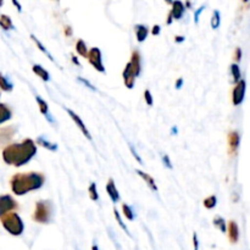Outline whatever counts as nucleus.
<instances>
[{
	"mask_svg": "<svg viewBox=\"0 0 250 250\" xmlns=\"http://www.w3.org/2000/svg\"><path fill=\"white\" fill-rule=\"evenodd\" d=\"M37 154V144L33 139L26 138L20 143H12L2 149V160L7 165L21 167L28 164Z\"/></svg>",
	"mask_w": 250,
	"mask_h": 250,
	"instance_id": "nucleus-1",
	"label": "nucleus"
},
{
	"mask_svg": "<svg viewBox=\"0 0 250 250\" xmlns=\"http://www.w3.org/2000/svg\"><path fill=\"white\" fill-rule=\"evenodd\" d=\"M45 183V176L42 172L29 171V172L15 173L10 180V188L17 197L27 194L33 190L41 189Z\"/></svg>",
	"mask_w": 250,
	"mask_h": 250,
	"instance_id": "nucleus-2",
	"label": "nucleus"
},
{
	"mask_svg": "<svg viewBox=\"0 0 250 250\" xmlns=\"http://www.w3.org/2000/svg\"><path fill=\"white\" fill-rule=\"evenodd\" d=\"M54 215V204L51 200L42 199L36 203V208H34L33 215H32V220L37 224L46 225L51 221Z\"/></svg>",
	"mask_w": 250,
	"mask_h": 250,
	"instance_id": "nucleus-3",
	"label": "nucleus"
},
{
	"mask_svg": "<svg viewBox=\"0 0 250 250\" xmlns=\"http://www.w3.org/2000/svg\"><path fill=\"white\" fill-rule=\"evenodd\" d=\"M2 227L6 232H9L11 236H21L24 231V224L22 221L21 216L17 212H9L0 217Z\"/></svg>",
	"mask_w": 250,
	"mask_h": 250,
	"instance_id": "nucleus-4",
	"label": "nucleus"
},
{
	"mask_svg": "<svg viewBox=\"0 0 250 250\" xmlns=\"http://www.w3.org/2000/svg\"><path fill=\"white\" fill-rule=\"evenodd\" d=\"M88 62L90 63L94 70H97L98 72L105 73V66L103 63V56H102V51L98 46H93L88 50Z\"/></svg>",
	"mask_w": 250,
	"mask_h": 250,
	"instance_id": "nucleus-5",
	"label": "nucleus"
},
{
	"mask_svg": "<svg viewBox=\"0 0 250 250\" xmlns=\"http://www.w3.org/2000/svg\"><path fill=\"white\" fill-rule=\"evenodd\" d=\"M19 209V203L9 194L0 195V217Z\"/></svg>",
	"mask_w": 250,
	"mask_h": 250,
	"instance_id": "nucleus-6",
	"label": "nucleus"
},
{
	"mask_svg": "<svg viewBox=\"0 0 250 250\" xmlns=\"http://www.w3.org/2000/svg\"><path fill=\"white\" fill-rule=\"evenodd\" d=\"M246 89H247V83L244 80H241L233 88L232 92V103L234 106H238L242 103L244 102V97H246Z\"/></svg>",
	"mask_w": 250,
	"mask_h": 250,
	"instance_id": "nucleus-7",
	"label": "nucleus"
},
{
	"mask_svg": "<svg viewBox=\"0 0 250 250\" xmlns=\"http://www.w3.org/2000/svg\"><path fill=\"white\" fill-rule=\"evenodd\" d=\"M66 111H67L68 116L71 117V120H72V121L75 122L76 126L78 127V129H80V131L82 132L83 134H84L85 138H87L88 141H92V134H90V132L88 131L87 126H85V124H84V122H83V120L81 119V117L78 116V115L76 114L75 111H73V110H71V109H66Z\"/></svg>",
	"mask_w": 250,
	"mask_h": 250,
	"instance_id": "nucleus-8",
	"label": "nucleus"
},
{
	"mask_svg": "<svg viewBox=\"0 0 250 250\" xmlns=\"http://www.w3.org/2000/svg\"><path fill=\"white\" fill-rule=\"evenodd\" d=\"M227 143H229V153L231 155H234L239 148V143H241V136H239L238 131H231L227 136Z\"/></svg>",
	"mask_w": 250,
	"mask_h": 250,
	"instance_id": "nucleus-9",
	"label": "nucleus"
},
{
	"mask_svg": "<svg viewBox=\"0 0 250 250\" xmlns=\"http://www.w3.org/2000/svg\"><path fill=\"white\" fill-rule=\"evenodd\" d=\"M129 66L133 71L136 78L142 73V56L138 50H133L131 54V60H129Z\"/></svg>",
	"mask_w": 250,
	"mask_h": 250,
	"instance_id": "nucleus-10",
	"label": "nucleus"
},
{
	"mask_svg": "<svg viewBox=\"0 0 250 250\" xmlns=\"http://www.w3.org/2000/svg\"><path fill=\"white\" fill-rule=\"evenodd\" d=\"M226 233L229 234V241L231 242L232 244H236L237 242L239 241V227L238 224L233 220L227 222V229Z\"/></svg>",
	"mask_w": 250,
	"mask_h": 250,
	"instance_id": "nucleus-11",
	"label": "nucleus"
},
{
	"mask_svg": "<svg viewBox=\"0 0 250 250\" xmlns=\"http://www.w3.org/2000/svg\"><path fill=\"white\" fill-rule=\"evenodd\" d=\"M122 77H124V83L128 89H133L134 84H136V76H134L133 71H132L131 66L127 62L126 67H125L124 72H122Z\"/></svg>",
	"mask_w": 250,
	"mask_h": 250,
	"instance_id": "nucleus-12",
	"label": "nucleus"
},
{
	"mask_svg": "<svg viewBox=\"0 0 250 250\" xmlns=\"http://www.w3.org/2000/svg\"><path fill=\"white\" fill-rule=\"evenodd\" d=\"M171 5H172V9L170 10V14L171 16H172V19L175 20L182 19V17L185 16V12H186L185 2L176 0V1L171 2Z\"/></svg>",
	"mask_w": 250,
	"mask_h": 250,
	"instance_id": "nucleus-13",
	"label": "nucleus"
},
{
	"mask_svg": "<svg viewBox=\"0 0 250 250\" xmlns=\"http://www.w3.org/2000/svg\"><path fill=\"white\" fill-rule=\"evenodd\" d=\"M106 193H107V195H109L110 199H111V202L114 203V204L119 203L120 199H121V197H120V192L117 190L116 185H115V181L112 180V178H109V181H107Z\"/></svg>",
	"mask_w": 250,
	"mask_h": 250,
	"instance_id": "nucleus-14",
	"label": "nucleus"
},
{
	"mask_svg": "<svg viewBox=\"0 0 250 250\" xmlns=\"http://www.w3.org/2000/svg\"><path fill=\"white\" fill-rule=\"evenodd\" d=\"M36 102H37V104H38V107H39V111H41V114L43 115V116H45V119L48 120L50 124H54V120L51 119V115H50V112H49L48 103H46L44 99H42L39 95H37V97H36Z\"/></svg>",
	"mask_w": 250,
	"mask_h": 250,
	"instance_id": "nucleus-15",
	"label": "nucleus"
},
{
	"mask_svg": "<svg viewBox=\"0 0 250 250\" xmlns=\"http://www.w3.org/2000/svg\"><path fill=\"white\" fill-rule=\"evenodd\" d=\"M134 33H136V38L137 41H138V43H143V42L148 38L149 28L146 24H136V26H134Z\"/></svg>",
	"mask_w": 250,
	"mask_h": 250,
	"instance_id": "nucleus-16",
	"label": "nucleus"
},
{
	"mask_svg": "<svg viewBox=\"0 0 250 250\" xmlns=\"http://www.w3.org/2000/svg\"><path fill=\"white\" fill-rule=\"evenodd\" d=\"M136 172L138 173L139 177H141L142 180H144V182L148 185V187L150 188L151 190H154V192H158V186H156V182H155V180L153 178V176H150L149 173L144 172V171H142V170H137Z\"/></svg>",
	"mask_w": 250,
	"mask_h": 250,
	"instance_id": "nucleus-17",
	"label": "nucleus"
},
{
	"mask_svg": "<svg viewBox=\"0 0 250 250\" xmlns=\"http://www.w3.org/2000/svg\"><path fill=\"white\" fill-rule=\"evenodd\" d=\"M32 71H33L34 75L38 76L41 80L45 81V82H49V81H50V75H49L48 71H46L45 68H44L42 65H38V63H36V65L32 66Z\"/></svg>",
	"mask_w": 250,
	"mask_h": 250,
	"instance_id": "nucleus-18",
	"label": "nucleus"
},
{
	"mask_svg": "<svg viewBox=\"0 0 250 250\" xmlns=\"http://www.w3.org/2000/svg\"><path fill=\"white\" fill-rule=\"evenodd\" d=\"M12 117V111L10 110V107L6 104H2L0 103V125H2L4 122L9 121Z\"/></svg>",
	"mask_w": 250,
	"mask_h": 250,
	"instance_id": "nucleus-19",
	"label": "nucleus"
},
{
	"mask_svg": "<svg viewBox=\"0 0 250 250\" xmlns=\"http://www.w3.org/2000/svg\"><path fill=\"white\" fill-rule=\"evenodd\" d=\"M34 143L38 144V146H43V148L48 149V150H50V151L58 150V144L51 143V142H49L48 139L45 138V137H38V138L36 139V142H34Z\"/></svg>",
	"mask_w": 250,
	"mask_h": 250,
	"instance_id": "nucleus-20",
	"label": "nucleus"
},
{
	"mask_svg": "<svg viewBox=\"0 0 250 250\" xmlns=\"http://www.w3.org/2000/svg\"><path fill=\"white\" fill-rule=\"evenodd\" d=\"M229 71H231V76H232V83L237 84L239 81L242 80V72H241V67L238 66V63H232L229 66Z\"/></svg>",
	"mask_w": 250,
	"mask_h": 250,
	"instance_id": "nucleus-21",
	"label": "nucleus"
},
{
	"mask_svg": "<svg viewBox=\"0 0 250 250\" xmlns=\"http://www.w3.org/2000/svg\"><path fill=\"white\" fill-rule=\"evenodd\" d=\"M31 38H32V41H33V42H34V43H36V45H37V46H38V49H39V50H41V51H42V53H43V54H44V55H45V56H46V58H48V59H49V60H50V61H51V62H55V60H54L53 55H51V54H50V53H49V51H48V49H46V48H45V46H44V45H43V44H42V42H41V41H39V39H38V38H37V37H36V36H34V34H31Z\"/></svg>",
	"mask_w": 250,
	"mask_h": 250,
	"instance_id": "nucleus-22",
	"label": "nucleus"
},
{
	"mask_svg": "<svg viewBox=\"0 0 250 250\" xmlns=\"http://www.w3.org/2000/svg\"><path fill=\"white\" fill-rule=\"evenodd\" d=\"M210 26H211L212 29H219L220 26H221V12L219 10H214V12H212Z\"/></svg>",
	"mask_w": 250,
	"mask_h": 250,
	"instance_id": "nucleus-23",
	"label": "nucleus"
},
{
	"mask_svg": "<svg viewBox=\"0 0 250 250\" xmlns=\"http://www.w3.org/2000/svg\"><path fill=\"white\" fill-rule=\"evenodd\" d=\"M75 49H76V51H77L78 55L82 56V58H87L88 56L87 44H85V42L83 41V39H78L77 43H76Z\"/></svg>",
	"mask_w": 250,
	"mask_h": 250,
	"instance_id": "nucleus-24",
	"label": "nucleus"
},
{
	"mask_svg": "<svg viewBox=\"0 0 250 250\" xmlns=\"http://www.w3.org/2000/svg\"><path fill=\"white\" fill-rule=\"evenodd\" d=\"M0 89L2 92H12V89H14V84L1 72H0Z\"/></svg>",
	"mask_w": 250,
	"mask_h": 250,
	"instance_id": "nucleus-25",
	"label": "nucleus"
},
{
	"mask_svg": "<svg viewBox=\"0 0 250 250\" xmlns=\"http://www.w3.org/2000/svg\"><path fill=\"white\" fill-rule=\"evenodd\" d=\"M0 27L5 29V31H10V29H14V23H12L11 17L7 16V15H0Z\"/></svg>",
	"mask_w": 250,
	"mask_h": 250,
	"instance_id": "nucleus-26",
	"label": "nucleus"
},
{
	"mask_svg": "<svg viewBox=\"0 0 250 250\" xmlns=\"http://www.w3.org/2000/svg\"><path fill=\"white\" fill-rule=\"evenodd\" d=\"M121 210H122V214H124V216L126 217L128 221H133L134 220V212L133 210H132V208L129 207L128 204H126V203H124L121 207Z\"/></svg>",
	"mask_w": 250,
	"mask_h": 250,
	"instance_id": "nucleus-27",
	"label": "nucleus"
},
{
	"mask_svg": "<svg viewBox=\"0 0 250 250\" xmlns=\"http://www.w3.org/2000/svg\"><path fill=\"white\" fill-rule=\"evenodd\" d=\"M216 204H217V198L215 197V195H209V197H207L204 200H203V205H204L205 209L208 210L214 209V208L216 207Z\"/></svg>",
	"mask_w": 250,
	"mask_h": 250,
	"instance_id": "nucleus-28",
	"label": "nucleus"
},
{
	"mask_svg": "<svg viewBox=\"0 0 250 250\" xmlns=\"http://www.w3.org/2000/svg\"><path fill=\"white\" fill-rule=\"evenodd\" d=\"M212 224L215 225V227H216V229H219L220 231L224 232V233H226L227 224H226V221H225L224 217L215 216V219H214V221H212Z\"/></svg>",
	"mask_w": 250,
	"mask_h": 250,
	"instance_id": "nucleus-29",
	"label": "nucleus"
},
{
	"mask_svg": "<svg viewBox=\"0 0 250 250\" xmlns=\"http://www.w3.org/2000/svg\"><path fill=\"white\" fill-rule=\"evenodd\" d=\"M88 193H89V198L93 200V202H97V200H99V193H98L97 185H95V182L90 183L89 188H88Z\"/></svg>",
	"mask_w": 250,
	"mask_h": 250,
	"instance_id": "nucleus-30",
	"label": "nucleus"
},
{
	"mask_svg": "<svg viewBox=\"0 0 250 250\" xmlns=\"http://www.w3.org/2000/svg\"><path fill=\"white\" fill-rule=\"evenodd\" d=\"M114 215H115V219H116V221H117V224L120 225V227H121L122 229H124L125 232H126V234H128L129 237H131V233H129V231H128V229H127V226L126 225H125V222L122 221V219H121V215H120V212H119V210L116 209V208H115L114 209Z\"/></svg>",
	"mask_w": 250,
	"mask_h": 250,
	"instance_id": "nucleus-31",
	"label": "nucleus"
},
{
	"mask_svg": "<svg viewBox=\"0 0 250 250\" xmlns=\"http://www.w3.org/2000/svg\"><path fill=\"white\" fill-rule=\"evenodd\" d=\"M143 98H144V100H146V105H148V106H153L154 99H153V94L150 93V90H149V89L144 90Z\"/></svg>",
	"mask_w": 250,
	"mask_h": 250,
	"instance_id": "nucleus-32",
	"label": "nucleus"
},
{
	"mask_svg": "<svg viewBox=\"0 0 250 250\" xmlns=\"http://www.w3.org/2000/svg\"><path fill=\"white\" fill-rule=\"evenodd\" d=\"M77 81H78V82H80V83H82V84L84 85V87H87L88 89L93 90V92H97V88H95V85H93L92 83H90L88 80H85V78L77 77Z\"/></svg>",
	"mask_w": 250,
	"mask_h": 250,
	"instance_id": "nucleus-33",
	"label": "nucleus"
},
{
	"mask_svg": "<svg viewBox=\"0 0 250 250\" xmlns=\"http://www.w3.org/2000/svg\"><path fill=\"white\" fill-rule=\"evenodd\" d=\"M205 7H207V5L204 4L203 6L198 7V9L194 11V22L195 23H198V22H199V16L203 14V11H204Z\"/></svg>",
	"mask_w": 250,
	"mask_h": 250,
	"instance_id": "nucleus-34",
	"label": "nucleus"
},
{
	"mask_svg": "<svg viewBox=\"0 0 250 250\" xmlns=\"http://www.w3.org/2000/svg\"><path fill=\"white\" fill-rule=\"evenodd\" d=\"M129 150H131V153L133 154L134 159H136V160L138 161V164H141V165H143V160H142V159H141V156H139V154L137 153L136 148H134L133 146H129Z\"/></svg>",
	"mask_w": 250,
	"mask_h": 250,
	"instance_id": "nucleus-35",
	"label": "nucleus"
},
{
	"mask_svg": "<svg viewBox=\"0 0 250 250\" xmlns=\"http://www.w3.org/2000/svg\"><path fill=\"white\" fill-rule=\"evenodd\" d=\"M233 59H234V61H236L234 63H237V62H239V61H241V59H242V49L241 48L234 49Z\"/></svg>",
	"mask_w": 250,
	"mask_h": 250,
	"instance_id": "nucleus-36",
	"label": "nucleus"
},
{
	"mask_svg": "<svg viewBox=\"0 0 250 250\" xmlns=\"http://www.w3.org/2000/svg\"><path fill=\"white\" fill-rule=\"evenodd\" d=\"M161 160H163V164L166 166V167L170 168V170L172 168V163H171L170 160V156L165 154V155H163V159H161Z\"/></svg>",
	"mask_w": 250,
	"mask_h": 250,
	"instance_id": "nucleus-37",
	"label": "nucleus"
},
{
	"mask_svg": "<svg viewBox=\"0 0 250 250\" xmlns=\"http://www.w3.org/2000/svg\"><path fill=\"white\" fill-rule=\"evenodd\" d=\"M160 32H161V27L159 26V24H154L153 28H151V34H153V36H159Z\"/></svg>",
	"mask_w": 250,
	"mask_h": 250,
	"instance_id": "nucleus-38",
	"label": "nucleus"
},
{
	"mask_svg": "<svg viewBox=\"0 0 250 250\" xmlns=\"http://www.w3.org/2000/svg\"><path fill=\"white\" fill-rule=\"evenodd\" d=\"M63 34H65V37L72 36V28H71V26L66 24V26L63 27Z\"/></svg>",
	"mask_w": 250,
	"mask_h": 250,
	"instance_id": "nucleus-39",
	"label": "nucleus"
},
{
	"mask_svg": "<svg viewBox=\"0 0 250 250\" xmlns=\"http://www.w3.org/2000/svg\"><path fill=\"white\" fill-rule=\"evenodd\" d=\"M193 246H194V250H199V241H198L197 233H193Z\"/></svg>",
	"mask_w": 250,
	"mask_h": 250,
	"instance_id": "nucleus-40",
	"label": "nucleus"
},
{
	"mask_svg": "<svg viewBox=\"0 0 250 250\" xmlns=\"http://www.w3.org/2000/svg\"><path fill=\"white\" fill-rule=\"evenodd\" d=\"M183 83H185V81H183L182 77L177 78V80H176V83H175L176 89H181V88H182V85H183Z\"/></svg>",
	"mask_w": 250,
	"mask_h": 250,
	"instance_id": "nucleus-41",
	"label": "nucleus"
},
{
	"mask_svg": "<svg viewBox=\"0 0 250 250\" xmlns=\"http://www.w3.org/2000/svg\"><path fill=\"white\" fill-rule=\"evenodd\" d=\"M71 61H72L76 66H81V62L78 61L77 56H75V54H71Z\"/></svg>",
	"mask_w": 250,
	"mask_h": 250,
	"instance_id": "nucleus-42",
	"label": "nucleus"
},
{
	"mask_svg": "<svg viewBox=\"0 0 250 250\" xmlns=\"http://www.w3.org/2000/svg\"><path fill=\"white\" fill-rule=\"evenodd\" d=\"M175 42H176V43H182V42H185V37H183V36H176L175 37Z\"/></svg>",
	"mask_w": 250,
	"mask_h": 250,
	"instance_id": "nucleus-43",
	"label": "nucleus"
},
{
	"mask_svg": "<svg viewBox=\"0 0 250 250\" xmlns=\"http://www.w3.org/2000/svg\"><path fill=\"white\" fill-rule=\"evenodd\" d=\"M12 5H14V6H16L17 9H19V12H22V6L20 5L19 1H15V0H12Z\"/></svg>",
	"mask_w": 250,
	"mask_h": 250,
	"instance_id": "nucleus-44",
	"label": "nucleus"
},
{
	"mask_svg": "<svg viewBox=\"0 0 250 250\" xmlns=\"http://www.w3.org/2000/svg\"><path fill=\"white\" fill-rule=\"evenodd\" d=\"M172 16H171V14L170 12H168V15H167V20H166V24H167V26H170L171 23H172Z\"/></svg>",
	"mask_w": 250,
	"mask_h": 250,
	"instance_id": "nucleus-45",
	"label": "nucleus"
},
{
	"mask_svg": "<svg viewBox=\"0 0 250 250\" xmlns=\"http://www.w3.org/2000/svg\"><path fill=\"white\" fill-rule=\"evenodd\" d=\"M92 250H99V248H98V246H97V244H93V247H92Z\"/></svg>",
	"mask_w": 250,
	"mask_h": 250,
	"instance_id": "nucleus-46",
	"label": "nucleus"
},
{
	"mask_svg": "<svg viewBox=\"0 0 250 250\" xmlns=\"http://www.w3.org/2000/svg\"><path fill=\"white\" fill-rule=\"evenodd\" d=\"M171 132H172L173 134H176V133H177V129H176V127H173V129H172V131H171Z\"/></svg>",
	"mask_w": 250,
	"mask_h": 250,
	"instance_id": "nucleus-47",
	"label": "nucleus"
},
{
	"mask_svg": "<svg viewBox=\"0 0 250 250\" xmlns=\"http://www.w3.org/2000/svg\"><path fill=\"white\" fill-rule=\"evenodd\" d=\"M1 5H2V1H0V6H1Z\"/></svg>",
	"mask_w": 250,
	"mask_h": 250,
	"instance_id": "nucleus-48",
	"label": "nucleus"
}]
</instances>
